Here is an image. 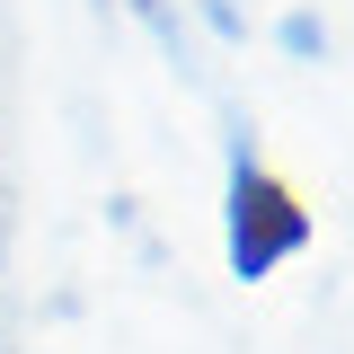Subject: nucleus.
<instances>
[{"label": "nucleus", "instance_id": "f257e3e1", "mask_svg": "<svg viewBox=\"0 0 354 354\" xmlns=\"http://www.w3.org/2000/svg\"><path fill=\"white\" fill-rule=\"evenodd\" d=\"M221 248H230V274H239V283H266L283 257L310 248V204L274 169L239 160V169H230V230H221Z\"/></svg>", "mask_w": 354, "mask_h": 354}]
</instances>
